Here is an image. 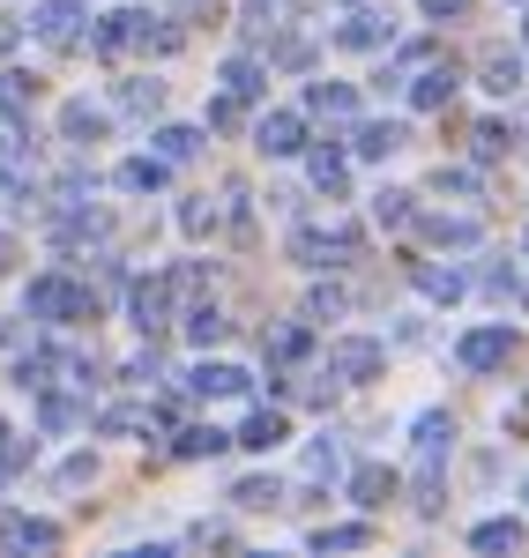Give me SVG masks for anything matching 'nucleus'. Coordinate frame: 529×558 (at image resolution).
<instances>
[{
	"label": "nucleus",
	"mask_w": 529,
	"mask_h": 558,
	"mask_svg": "<svg viewBox=\"0 0 529 558\" xmlns=\"http://www.w3.org/2000/svg\"><path fill=\"white\" fill-rule=\"evenodd\" d=\"M522 52H529V15H522Z\"/></svg>",
	"instance_id": "8fccbe9b"
},
{
	"label": "nucleus",
	"mask_w": 529,
	"mask_h": 558,
	"mask_svg": "<svg viewBox=\"0 0 529 558\" xmlns=\"http://www.w3.org/2000/svg\"><path fill=\"white\" fill-rule=\"evenodd\" d=\"M425 60H441V45H402L396 60H388V83H410V75H418Z\"/></svg>",
	"instance_id": "cd10ccee"
},
{
	"label": "nucleus",
	"mask_w": 529,
	"mask_h": 558,
	"mask_svg": "<svg viewBox=\"0 0 529 558\" xmlns=\"http://www.w3.org/2000/svg\"><path fill=\"white\" fill-rule=\"evenodd\" d=\"M478 83H485L492 97H515V89H522V52H485Z\"/></svg>",
	"instance_id": "2eb2a0df"
},
{
	"label": "nucleus",
	"mask_w": 529,
	"mask_h": 558,
	"mask_svg": "<svg viewBox=\"0 0 529 558\" xmlns=\"http://www.w3.org/2000/svg\"><path fill=\"white\" fill-rule=\"evenodd\" d=\"M410 276H418V291H425V299H441V305H455V299H462V268H441V260H418Z\"/></svg>",
	"instance_id": "f3484780"
},
{
	"label": "nucleus",
	"mask_w": 529,
	"mask_h": 558,
	"mask_svg": "<svg viewBox=\"0 0 529 558\" xmlns=\"http://www.w3.org/2000/svg\"><path fill=\"white\" fill-rule=\"evenodd\" d=\"M336 45H344V52H373V45H388V15H373V8L344 15V23H336Z\"/></svg>",
	"instance_id": "1a4fd4ad"
},
{
	"label": "nucleus",
	"mask_w": 529,
	"mask_h": 558,
	"mask_svg": "<svg viewBox=\"0 0 529 558\" xmlns=\"http://www.w3.org/2000/svg\"><path fill=\"white\" fill-rule=\"evenodd\" d=\"M89 15L75 8V0H45V8H31V31H38V45H52V52H68V45H83Z\"/></svg>",
	"instance_id": "7ed1b4c3"
},
{
	"label": "nucleus",
	"mask_w": 529,
	"mask_h": 558,
	"mask_svg": "<svg viewBox=\"0 0 529 558\" xmlns=\"http://www.w3.org/2000/svg\"><path fill=\"white\" fill-rule=\"evenodd\" d=\"M381 365H388V350L373 343V336H336V343H328V373H336V380H373Z\"/></svg>",
	"instance_id": "423d86ee"
},
{
	"label": "nucleus",
	"mask_w": 529,
	"mask_h": 558,
	"mask_svg": "<svg viewBox=\"0 0 529 558\" xmlns=\"http://www.w3.org/2000/svg\"><path fill=\"white\" fill-rule=\"evenodd\" d=\"M224 447H231V432H217V425H187V432H179V454H187V462L224 454Z\"/></svg>",
	"instance_id": "5701e85b"
},
{
	"label": "nucleus",
	"mask_w": 529,
	"mask_h": 558,
	"mask_svg": "<svg viewBox=\"0 0 529 558\" xmlns=\"http://www.w3.org/2000/svg\"><path fill=\"white\" fill-rule=\"evenodd\" d=\"M45 373H52V357L38 350V357H23V365H15V387H45Z\"/></svg>",
	"instance_id": "a19ab883"
},
{
	"label": "nucleus",
	"mask_w": 529,
	"mask_h": 558,
	"mask_svg": "<svg viewBox=\"0 0 529 558\" xmlns=\"http://www.w3.org/2000/svg\"><path fill=\"white\" fill-rule=\"evenodd\" d=\"M455 357H462L470 373H500V365L515 357V328H507V320H492V328H470V336L455 343Z\"/></svg>",
	"instance_id": "20e7f679"
},
{
	"label": "nucleus",
	"mask_w": 529,
	"mask_h": 558,
	"mask_svg": "<svg viewBox=\"0 0 529 558\" xmlns=\"http://www.w3.org/2000/svg\"><path fill=\"white\" fill-rule=\"evenodd\" d=\"M231 499L262 514V507H276V499H284V492H276V476H247V484H231Z\"/></svg>",
	"instance_id": "c85d7f7f"
},
{
	"label": "nucleus",
	"mask_w": 529,
	"mask_h": 558,
	"mask_svg": "<svg viewBox=\"0 0 529 558\" xmlns=\"http://www.w3.org/2000/svg\"><path fill=\"white\" fill-rule=\"evenodd\" d=\"M157 149H165V157H194L202 134H194V128H157Z\"/></svg>",
	"instance_id": "c9c22d12"
},
{
	"label": "nucleus",
	"mask_w": 529,
	"mask_h": 558,
	"mask_svg": "<svg viewBox=\"0 0 529 558\" xmlns=\"http://www.w3.org/2000/svg\"><path fill=\"white\" fill-rule=\"evenodd\" d=\"M515 432H529V395H522V410H515Z\"/></svg>",
	"instance_id": "09e8293b"
},
{
	"label": "nucleus",
	"mask_w": 529,
	"mask_h": 558,
	"mask_svg": "<svg viewBox=\"0 0 529 558\" xmlns=\"http://www.w3.org/2000/svg\"><path fill=\"white\" fill-rule=\"evenodd\" d=\"M447 447H455V417L447 410H425L418 417V454H447Z\"/></svg>",
	"instance_id": "412c9836"
},
{
	"label": "nucleus",
	"mask_w": 529,
	"mask_h": 558,
	"mask_svg": "<svg viewBox=\"0 0 529 558\" xmlns=\"http://www.w3.org/2000/svg\"><path fill=\"white\" fill-rule=\"evenodd\" d=\"M254 142H262L268 157H299V149H306V120H299V112H268L262 128H254Z\"/></svg>",
	"instance_id": "0eeeda50"
},
{
	"label": "nucleus",
	"mask_w": 529,
	"mask_h": 558,
	"mask_svg": "<svg viewBox=\"0 0 529 558\" xmlns=\"http://www.w3.org/2000/svg\"><path fill=\"white\" fill-rule=\"evenodd\" d=\"M134 425H149V410H105V432H134Z\"/></svg>",
	"instance_id": "a18cd8bd"
},
{
	"label": "nucleus",
	"mask_w": 529,
	"mask_h": 558,
	"mask_svg": "<svg viewBox=\"0 0 529 558\" xmlns=\"http://www.w3.org/2000/svg\"><path fill=\"white\" fill-rule=\"evenodd\" d=\"M23 462H31V439H15V432H0V484H8V476L23 470Z\"/></svg>",
	"instance_id": "e433bc0d"
},
{
	"label": "nucleus",
	"mask_w": 529,
	"mask_h": 558,
	"mask_svg": "<svg viewBox=\"0 0 529 558\" xmlns=\"http://www.w3.org/2000/svg\"><path fill=\"white\" fill-rule=\"evenodd\" d=\"M187 387H194V395H202V402H224V395H247V373H239V365H194V373H187Z\"/></svg>",
	"instance_id": "9b49d317"
},
{
	"label": "nucleus",
	"mask_w": 529,
	"mask_h": 558,
	"mask_svg": "<svg viewBox=\"0 0 529 558\" xmlns=\"http://www.w3.org/2000/svg\"><path fill=\"white\" fill-rule=\"evenodd\" d=\"M522 254H529V239H522Z\"/></svg>",
	"instance_id": "3c124183"
},
{
	"label": "nucleus",
	"mask_w": 529,
	"mask_h": 558,
	"mask_svg": "<svg viewBox=\"0 0 529 558\" xmlns=\"http://www.w3.org/2000/svg\"><path fill=\"white\" fill-rule=\"evenodd\" d=\"M209 128H239V97H231V89H224L217 105H209Z\"/></svg>",
	"instance_id": "37998d69"
},
{
	"label": "nucleus",
	"mask_w": 529,
	"mask_h": 558,
	"mask_svg": "<svg viewBox=\"0 0 529 558\" xmlns=\"http://www.w3.org/2000/svg\"><path fill=\"white\" fill-rule=\"evenodd\" d=\"M373 216H381V223H388V231H402V223H410V194H402V186H381V194H373Z\"/></svg>",
	"instance_id": "a878e982"
},
{
	"label": "nucleus",
	"mask_w": 529,
	"mask_h": 558,
	"mask_svg": "<svg viewBox=\"0 0 529 558\" xmlns=\"http://www.w3.org/2000/svg\"><path fill=\"white\" fill-rule=\"evenodd\" d=\"M306 172H313V186H321V194H328V202H336V194H344V186H351V165H344V157H336V149H313V157H306Z\"/></svg>",
	"instance_id": "6ab92c4d"
},
{
	"label": "nucleus",
	"mask_w": 529,
	"mask_h": 558,
	"mask_svg": "<svg viewBox=\"0 0 529 558\" xmlns=\"http://www.w3.org/2000/svg\"><path fill=\"white\" fill-rule=\"evenodd\" d=\"M179 223H187V231H194V239H202V231H209V223H217V209H202V202H187V209H179Z\"/></svg>",
	"instance_id": "c03bdc74"
},
{
	"label": "nucleus",
	"mask_w": 529,
	"mask_h": 558,
	"mask_svg": "<svg viewBox=\"0 0 529 558\" xmlns=\"http://www.w3.org/2000/svg\"><path fill=\"white\" fill-rule=\"evenodd\" d=\"M224 89H231L239 105H247V97H262V68H254V60H231V68H224Z\"/></svg>",
	"instance_id": "7c9ffc66"
},
{
	"label": "nucleus",
	"mask_w": 529,
	"mask_h": 558,
	"mask_svg": "<svg viewBox=\"0 0 529 558\" xmlns=\"http://www.w3.org/2000/svg\"><path fill=\"white\" fill-rule=\"evenodd\" d=\"M418 8H425L433 23H447V15H470V0H418Z\"/></svg>",
	"instance_id": "49530a36"
},
{
	"label": "nucleus",
	"mask_w": 529,
	"mask_h": 558,
	"mask_svg": "<svg viewBox=\"0 0 529 558\" xmlns=\"http://www.w3.org/2000/svg\"><path fill=\"white\" fill-rule=\"evenodd\" d=\"M0 112H15V120L31 112V75H15V68L0 75Z\"/></svg>",
	"instance_id": "473e14b6"
},
{
	"label": "nucleus",
	"mask_w": 529,
	"mask_h": 558,
	"mask_svg": "<svg viewBox=\"0 0 529 558\" xmlns=\"http://www.w3.org/2000/svg\"><path fill=\"white\" fill-rule=\"evenodd\" d=\"M38 417H45V425H52V432H68V425H75V417H83V410H75V402H60V395H52V402H45Z\"/></svg>",
	"instance_id": "79ce46f5"
},
{
	"label": "nucleus",
	"mask_w": 529,
	"mask_h": 558,
	"mask_svg": "<svg viewBox=\"0 0 529 558\" xmlns=\"http://www.w3.org/2000/svg\"><path fill=\"white\" fill-rule=\"evenodd\" d=\"M306 470L313 476H336V470H344V447H336V439H321V447L306 454Z\"/></svg>",
	"instance_id": "58836bf2"
},
{
	"label": "nucleus",
	"mask_w": 529,
	"mask_h": 558,
	"mask_svg": "<svg viewBox=\"0 0 529 558\" xmlns=\"http://www.w3.org/2000/svg\"><path fill=\"white\" fill-rule=\"evenodd\" d=\"M441 194H462V202H478V172H462V165H441Z\"/></svg>",
	"instance_id": "4c0bfd02"
},
{
	"label": "nucleus",
	"mask_w": 529,
	"mask_h": 558,
	"mask_svg": "<svg viewBox=\"0 0 529 558\" xmlns=\"http://www.w3.org/2000/svg\"><path fill=\"white\" fill-rule=\"evenodd\" d=\"M284 432H291V425H284V410H254L247 432H239V447H262V454H268V447H284Z\"/></svg>",
	"instance_id": "aec40b11"
},
{
	"label": "nucleus",
	"mask_w": 529,
	"mask_h": 558,
	"mask_svg": "<svg viewBox=\"0 0 529 558\" xmlns=\"http://www.w3.org/2000/svg\"><path fill=\"white\" fill-rule=\"evenodd\" d=\"M447 97H455V68H447V60H425V68L410 75V105H418V112H441Z\"/></svg>",
	"instance_id": "6e6552de"
},
{
	"label": "nucleus",
	"mask_w": 529,
	"mask_h": 558,
	"mask_svg": "<svg viewBox=\"0 0 529 558\" xmlns=\"http://www.w3.org/2000/svg\"><path fill=\"white\" fill-rule=\"evenodd\" d=\"M291 254L306 260V268H344V260H358V231L351 223H299Z\"/></svg>",
	"instance_id": "f03ea898"
},
{
	"label": "nucleus",
	"mask_w": 529,
	"mask_h": 558,
	"mask_svg": "<svg viewBox=\"0 0 529 558\" xmlns=\"http://www.w3.org/2000/svg\"><path fill=\"white\" fill-rule=\"evenodd\" d=\"M470 544H478V551H515V544H522V521H478V529H470Z\"/></svg>",
	"instance_id": "4be33fe9"
},
{
	"label": "nucleus",
	"mask_w": 529,
	"mask_h": 558,
	"mask_svg": "<svg viewBox=\"0 0 529 558\" xmlns=\"http://www.w3.org/2000/svg\"><path fill=\"white\" fill-rule=\"evenodd\" d=\"M120 186H128V194H157V186H165V165H157V157H128V165H120Z\"/></svg>",
	"instance_id": "b1692460"
},
{
	"label": "nucleus",
	"mask_w": 529,
	"mask_h": 558,
	"mask_svg": "<svg viewBox=\"0 0 529 558\" xmlns=\"http://www.w3.org/2000/svg\"><path fill=\"white\" fill-rule=\"evenodd\" d=\"M402 142H410V134H402L396 120H365V128H358V142H351V149H358V157H396Z\"/></svg>",
	"instance_id": "a211bd4d"
},
{
	"label": "nucleus",
	"mask_w": 529,
	"mask_h": 558,
	"mask_svg": "<svg viewBox=\"0 0 529 558\" xmlns=\"http://www.w3.org/2000/svg\"><path fill=\"white\" fill-rule=\"evenodd\" d=\"M365 544V529L358 521H336V529H313V551H358Z\"/></svg>",
	"instance_id": "c756f323"
},
{
	"label": "nucleus",
	"mask_w": 529,
	"mask_h": 558,
	"mask_svg": "<svg viewBox=\"0 0 529 558\" xmlns=\"http://www.w3.org/2000/svg\"><path fill=\"white\" fill-rule=\"evenodd\" d=\"M507 142H515V134L500 128V120H478V128H470V149H478V157H507Z\"/></svg>",
	"instance_id": "2f4dec72"
},
{
	"label": "nucleus",
	"mask_w": 529,
	"mask_h": 558,
	"mask_svg": "<svg viewBox=\"0 0 529 558\" xmlns=\"http://www.w3.org/2000/svg\"><path fill=\"white\" fill-rule=\"evenodd\" d=\"M120 105H128V112H157V105H165V83H128Z\"/></svg>",
	"instance_id": "f704fd0d"
},
{
	"label": "nucleus",
	"mask_w": 529,
	"mask_h": 558,
	"mask_svg": "<svg viewBox=\"0 0 529 558\" xmlns=\"http://www.w3.org/2000/svg\"><path fill=\"white\" fill-rule=\"evenodd\" d=\"M306 350H313V336L291 320V328H276V336H268V365H291V357H306Z\"/></svg>",
	"instance_id": "393cba45"
},
{
	"label": "nucleus",
	"mask_w": 529,
	"mask_h": 558,
	"mask_svg": "<svg viewBox=\"0 0 529 558\" xmlns=\"http://www.w3.org/2000/svg\"><path fill=\"white\" fill-rule=\"evenodd\" d=\"M522 499H529V484H522Z\"/></svg>",
	"instance_id": "603ef678"
},
{
	"label": "nucleus",
	"mask_w": 529,
	"mask_h": 558,
	"mask_svg": "<svg viewBox=\"0 0 529 558\" xmlns=\"http://www.w3.org/2000/svg\"><path fill=\"white\" fill-rule=\"evenodd\" d=\"M89 45L97 52H128V45H149V52H172L179 45V31H157L142 8H120V15H105L97 31H89Z\"/></svg>",
	"instance_id": "f257e3e1"
},
{
	"label": "nucleus",
	"mask_w": 529,
	"mask_h": 558,
	"mask_svg": "<svg viewBox=\"0 0 529 558\" xmlns=\"http://www.w3.org/2000/svg\"><path fill=\"white\" fill-rule=\"evenodd\" d=\"M0 544H15V551H52L60 529H52V521H31V514H0Z\"/></svg>",
	"instance_id": "f8f14e48"
},
{
	"label": "nucleus",
	"mask_w": 529,
	"mask_h": 558,
	"mask_svg": "<svg viewBox=\"0 0 529 558\" xmlns=\"http://www.w3.org/2000/svg\"><path fill=\"white\" fill-rule=\"evenodd\" d=\"M433 246H478V216H410Z\"/></svg>",
	"instance_id": "4468645a"
},
{
	"label": "nucleus",
	"mask_w": 529,
	"mask_h": 558,
	"mask_svg": "<svg viewBox=\"0 0 529 558\" xmlns=\"http://www.w3.org/2000/svg\"><path fill=\"white\" fill-rule=\"evenodd\" d=\"M60 128H68V142H97V134H105V112H89V105H68V112H60Z\"/></svg>",
	"instance_id": "bb28decb"
},
{
	"label": "nucleus",
	"mask_w": 529,
	"mask_h": 558,
	"mask_svg": "<svg viewBox=\"0 0 529 558\" xmlns=\"http://www.w3.org/2000/svg\"><path fill=\"white\" fill-rule=\"evenodd\" d=\"M8 268H15V239L0 231V276H8Z\"/></svg>",
	"instance_id": "de8ad7c7"
},
{
	"label": "nucleus",
	"mask_w": 529,
	"mask_h": 558,
	"mask_svg": "<svg viewBox=\"0 0 529 558\" xmlns=\"http://www.w3.org/2000/svg\"><path fill=\"white\" fill-rule=\"evenodd\" d=\"M276 15H284V0H247V31H276Z\"/></svg>",
	"instance_id": "ea45409f"
},
{
	"label": "nucleus",
	"mask_w": 529,
	"mask_h": 558,
	"mask_svg": "<svg viewBox=\"0 0 529 558\" xmlns=\"http://www.w3.org/2000/svg\"><path fill=\"white\" fill-rule=\"evenodd\" d=\"M187 336H194V343H217V336H224V313H217V305H194V313H187Z\"/></svg>",
	"instance_id": "72a5a7b5"
},
{
	"label": "nucleus",
	"mask_w": 529,
	"mask_h": 558,
	"mask_svg": "<svg viewBox=\"0 0 529 558\" xmlns=\"http://www.w3.org/2000/svg\"><path fill=\"white\" fill-rule=\"evenodd\" d=\"M351 499L365 507V514H381V507L396 499V470H381V462H365V470H351Z\"/></svg>",
	"instance_id": "ddd939ff"
},
{
	"label": "nucleus",
	"mask_w": 529,
	"mask_h": 558,
	"mask_svg": "<svg viewBox=\"0 0 529 558\" xmlns=\"http://www.w3.org/2000/svg\"><path fill=\"white\" fill-rule=\"evenodd\" d=\"M23 305H31V320H83V313H89V299L68 283V276H38Z\"/></svg>",
	"instance_id": "39448f33"
},
{
	"label": "nucleus",
	"mask_w": 529,
	"mask_h": 558,
	"mask_svg": "<svg viewBox=\"0 0 529 558\" xmlns=\"http://www.w3.org/2000/svg\"><path fill=\"white\" fill-rule=\"evenodd\" d=\"M306 112H321V120H351V112H358V89L351 83H313L306 89Z\"/></svg>",
	"instance_id": "dca6fc26"
},
{
	"label": "nucleus",
	"mask_w": 529,
	"mask_h": 558,
	"mask_svg": "<svg viewBox=\"0 0 529 558\" xmlns=\"http://www.w3.org/2000/svg\"><path fill=\"white\" fill-rule=\"evenodd\" d=\"M165 313H172V276L134 283V328H142V336H149V328H165Z\"/></svg>",
	"instance_id": "9d476101"
}]
</instances>
